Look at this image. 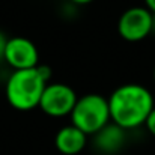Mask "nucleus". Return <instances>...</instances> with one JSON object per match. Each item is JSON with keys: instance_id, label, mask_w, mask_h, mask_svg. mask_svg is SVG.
I'll list each match as a JSON object with an SVG mask.
<instances>
[{"instance_id": "f257e3e1", "label": "nucleus", "mask_w": 155, "mask_h": 155, "mask_svg": "<svg viewBox=\"0 0 155 155\" xmlns=\"http://www.w3.org/2000/svg\"><path fill=\"white\" fill-rule=\"evenodd\" d=\"M107 100L111 122L125 131L145 125L155 107L151 91L137 83H127L116 87Z\"/></svg>"}, {"instance_id": "f03ea898", "label": "nucleus", "mask_w": 155, "mask_h": 155, "mask_svg": "<svg viewBox=\"0 0 155 155\" xmlns=\"http://www.w3.org/2000/svg\"><path fill=\"white\" fill-rule=\"evenodd\" d=\"M50 78L51 69L47 65H38L32 69L12 71L5 86L6 101L12 108L20 111H30L39 107Z\"/></svg>"}, {"instance_id": "7ed1b4c3", "label": "nucleus", "mask_w": 155, "mask_h": 155, "mask_svg": "<svg viewBox=\"0 0 155 155\" xmlns=\"http://www.w3.org/2000/svg\"><path fill=\"white\" fill-rule=\"evenodd\" d=\"M71 125L77 127L86 136H95L111 122L108 100L98 94L78 97L71 113Z\"/></svg>"}, {"instance_id": "20e7f679", "label": "nucleus", "mask_w": 155, "mask_h": 155, "mask_svg": "<svg viewBox=\"0 0 155 155\" xmlns=\"http://www.w3.org/2000/svg\"><path fill=\"white\" fill-rule=\"evenodd\" d=\"M154 29V14L145 6H133L122 12L117 20V32L128 42H140L149 36Z\"/></svg>"}, {"instance_id": "39448f33", "label": "nucleus", "mask_w": 155, "mask_h": 155, "mask_svg": "<svg viewBox=\"0 0 155 155\" xmlns=\"http://www.w3.org/2000/svg\"><path fill=\"white\" fill-rule=\"evenodd\" d=\"M77 100L78 97L69 84L48 83L42 94L39 108L50 117H65L71 116Z\"/></svg>"}, {"instance_id": "423d86ee", "label": "nucleus", "mask_w": 155, "mask_h": 155, "mask_svg": "<svg viewBox=\"0 0 155 155\" xmlns=\"http://www.w3.org/2000/svg\"><path fill=\"white\" fill-rule=\"evenodd\" d=\"M12 71L32 69L39 65V51L33 41L24 36H14L8 39L5 60Z\"/></svg>"}, {"instance_id": "0eeeda50", "label": "nucleus", "mask_w": 155, "mask_h": 155, "mask_svg": "<svg viewBox=\"0 0 155 155\" xmlns=\"http://www.w3.org/2000/svg\"><path fill=\"white\" fill-rule=\"evenodd\" d=\"M87 137L89 136H86L77 127L66 125V127L60 128L56 133L54 146H56V149L60 154H63V155H77L86 148Z\"/></svg>"}, {"instance_id": "6e6552de", "label": "nucleus", "mask_w": 155, "mask_h": 155, "mask_svg": "<svg viewBox=\"0 0 155 155\" xmlns=\"http://www.w3.org/2000/svg\"><path fill=\"white\" fill-rule=\"evenodd\" d=\"M94 143L103 154H116L125 143V130L110 122L94 136Z\"/></svg>"}, {"instance_id": "1a4fd4ad", "label": "nucleus", "mask_w": 155, "mask_h": 155, "mask_svg": "<svg viewBox=\"0 0 155 155\" xmlns=\"http://www.w3.org/2000/svg\"><path fill=\"white\" fill-rule=\"evenodd\" d=\"M145 127L149 131V134H152L155 137V107H154V110L149 113V116H148V119L145 122Z\"/></svg>"}, {"instance_id": "9d476101", "label": "nucleus", "mask_w": 155, "mask_h": 155, "mask_svg": "<svg viewBox=\"0 0 155 155\" xmlns=\"http://www.w3.org/2000/svg\"><path fill=\"white\" fill-rule=\"evenodd\" d=\"M8 39L6 35L3 32H0V62L5 60V50H6V44H8Z\"/></svg>"}, {"instance_id": "9b49d317", "label": "nucleus", "mask_w": 155, "mask_h": 155, "mask_svg": "<svg viewBox=\"0 0 155 155\" xmlns=\"http://www.w3.org/2000/svg\"><path fill=\"white\" fill-rule=\"evenodd\" d=\"M143 2H145V8H146L151 14L155 15V0H143Z\"/></svg>"}, {"instance_id": "f8f14e48", "label": "nucleus", "mask_w": 155, "mask_h": 155, "mask_svg": "<svg viewBox=\"0 0 155 155\" xmlns=\"http://www.w3.org/2000/svg\"><path fill=\"white\" fill-rule=\"evenodd\" d=\"M71 3H74V5H77V6H83V5H89V3H92L94 0H69Z\"/></svg>"}, {"instance_id": "ddd939ff", "label": "nucleus", "mask_w": 155, "mask_h": 155, "mask_svg": "<svg viewBox=\"0 0 155 155\" xmlns=\"http://www.w3.org/2000/svg\"><path fill=\"white\" fill-rule=\"evenodd\" d=\"M154 81H155V68H154Z\"/></svg>"}]
</instances>
